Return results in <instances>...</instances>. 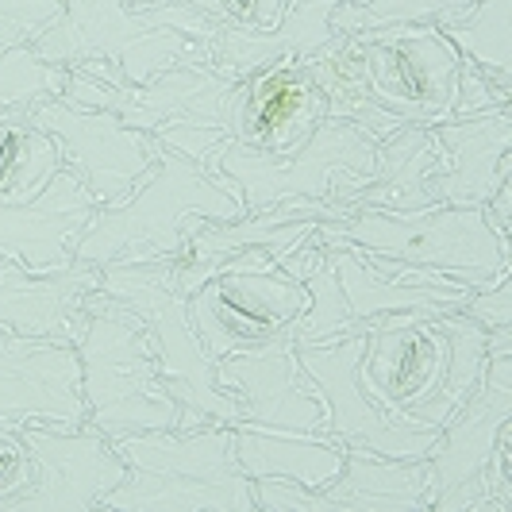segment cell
<instances>
[{
  "instance_id": "14",
  "label": "cell",
  "mask_w": 512,
  "mask_h": 512,
  "mask_svg": "<svg viewBox=\"0 0 512 512\" xmlns=\"http://www.w3.org/2000/svg\"><path fill=\"white\" fill-rule=\"evenodd\" d=\"M27 116L58 139L62 166L85 185L97 208L131 193V185L158 158V139L151 131L128 128L116 112H104V108L47 97V101L27 104Z\"/></svg>"
},
{
  "instance_id": "11",
  "label": "cell",
  "mask_w": 512,
  "mask_h": 512,
  "mask_svg": "<svg viewBox=\"0 0 512 512\" xmlns=\"http://www.w3.org/2000/svg\"><path fill=\"white\" fill-rule=\"evenodd\" d=\"M231 93L235 81L220 77L212 66H174L147 85H104L97 77L70 70L62 97L89 108L116 112L128 128L151 131L154 139H166L174 131H224L231 124Z\"/></svg>"
},
{
  "instance_id": "29",
  "label": "cell",
  "mask_w": 512,
  "mask_h": 512,
  "mask_svg": "<svg viewBox=\"0 0 512 512\" xmlns=\"http://www.w3.org/2000/svg\"><path fill=\"white\" fill-rule=\"evenodd\" d=\"M474 0H343L332 12L335 35H355L374 27H412L439 24L443 16H455Z\"/></svg>"
},
{
  "instance_id": "3",
  "label": "cell",
  "mask_w": 512,
  "mask_h": 512,
  "mask_svg": "<svg viewBox=\"0 0 512 512\" xmlns=\"http://www.w3.org/2000/svg\"><path fill=\"white\" fill-rule=\"evenodd\" d=\"M216 31L220 24L189 0L158 8H131L128 0H62V16L31 43V51L66 70L101 58L131 85H147L174 66H208Z\"/></svg>"
},
{
  "instance_id": "22",
  "label": "cell",
  "mask_w": 512,
  "mask_h": 512,
  "mask_svg": "<svg viewBox=\"0 0 512 512\" xmlns=\"http://www.w3.org/2000/svg\"><path fill=\"white\" fill-rule=\"evenodd\" d=\"M339 4L343 0H289L278 27L258 31V35L220 24L216 39L208 43V66L228 81H243L274 58H308V54L324 51L335 39L332 12Z\"/></svg>"
},
{
  "instance_id": "16",
  "label": "cell",
  "mask_w": 512,
  "mask_h": 512,
  "mask_svg": "<svg viewBox=\"0 0 512 512\" xmlns=\"http://www.w3.org/2000/svg\"><path fill=\"white\" fill-rule=\"evenodd\" d=\"M212 378L239 405V424L285 428V432H320L328 428V409L316 382L297 362L293 335L258 351L224 355L212 366Z\"/></svg>"
},
{
  "instance_id": "20",
  "label": "cell",
  "mask_w": 512,
  "mask_h": 512,
  "mask_svg": "<svg viewBox=\"0 0 512 512\" xmlns=\"http://www.w3.org/2000/svg\"><path fill=\"white\" fill-rule=\"evenodd\" d=\"M439 170L428 181L432 205L482 208L512 178V112L443 120L432 128Z\"/></svg>"
},
{
  "instance_id": "21",
  "label": "cell",
  "mask_w": 512,
  "mask_h": 512,
  "mask_svg": "<svg viewBox=\"0 0 512 512\" xmlns=\"http://www.w3.org/2000/svg\"><path fill=\"white\" fill-rule=\"evenodd\" d=\"M101 289V266L70 262L66 270L35 274L20 262H0V328L74 343L85 324V297Z\"/></svg>"
},
{
  "instance_id": "35",
  "label": "cell",
  "mask_w": 512,
  "mask_h": 512,
  "mask_svg": "<svg viewBox=\"0 0 512 512\" xmlns=\"http://www.w3.org/2000/svg\"><path fill=\"white\" fill-rule=\"evenodd\" d=\"M470 320H478L486 332L497 328H512V274H501L497 282L482 285L470 293V301L462 305Z\"/></svg>"
},
{
  "instance_id": "25",
  "label": "cell",
  "mask_w": 512,
  "mask_h": 512,
  "mask_svg": "<svg viewBox=\"0 0 512 512\" xmlns=\"http://www.w3.org/2000/svg\"><path fill=\"white\" fill-rule=\"evenodd\" d=\"M439 170V143L432 128L405 124L393 135H385L374 151V170L370 181L351 189L339 205L347 212L362 208H385V212H412L428 208V181Z\"/></svg>"
},
{
  "instance_id": "23",
  "label": "cell",
  "mask_w": 512,
  "mask_h": 512,
  "mask_svg": "<svg viewBox=\"0 0 512 512\" xmlns=\"http://www.w3.org/2000/svg\"><path fill=\"white\" fill-rule=\"evenodd\" d=\"M332 512H428V459H389L347 447L343 466L324 486Z\"/></svg>"
},
{
  "instance_id": "18",
  "label": "cell",
  "mask_w": 512,
  "mask_h": 512,
  "mask_svg": "<svg viewBox=\"0 0 512 512\" xmlns=\"http://www.w3.org/2000/svg\"><path fill=\"white\" fill-rule=\"evenodd\" d=\"M81 362L74 343L0 328V424H81Z\"/></svg>"
},
{
  "instance_id": "10",
  "label": "cell",
  "mask_w": 512,
  "mask_h": 512,
  "mask_svg": "<svg viewBox=\"0 0 512 512\" xmlns=\"http://www.w3.org/2000/svg\"><path fill=\"white\" fill-rule=\"evenodd\" d=\"M362 89L389 116L416 128L451 120L462 54L443 39L436 24L374 27L347 35Z\"/></svg>"
},
{
  "instance_id": "12",
  "label": "cell",
  "mask_w": 512,
  "mask_h": 512,
  "mask_svg": "<svg viewBox=\"0 0 512 512\" xmlns=\"http://www.w3.org/2000/svg\"><path fill=\"white\" fill-rule=\"evenodd\" d=\"M512 424V355H489L482 385L439 428L428 451V489L436 512H489L486 466Z\"/></svg>"
},
{
  "instance_id": "17",
  "label": "cell",
  "mask_w": 512,
  "mask_h": 512,
  "mask_svg": "<svg viewBox=\"0 0 512 512\" xmlns=\"http://www.w3.org/2000/svg\"><path fill=\"white\" fill-rule=\"evenodd\" d=\"M328 120V97L301 58H274L235 81L228 135L243 147L289 154Z\"/></svg>"
},
{
  "instance_id": "19",
  "label": "cell",
  "mask_w": 512,
  "mask_h": 512,
  "mask_svg": "<svg viewBox=\"0 0 512 512\" xmlns=\"http://www.w3.org/2000/svg\"><path fill=\"white\" fill-rule=\"evenodd\" d=\"M93 216L97 201L62 166L51 185L31 201L0 205V262L12 258L35 274L66 270L74 262V243Z\"/></svg>"
},
{
  "instance_id": "37",
  "label": "cell",
  "mask_w": 512,
  "mask_h": 512,
  "mask_svg": "<svg viewBox=\"0 0 512 512\" xmlns=\"http://www.w3.org/2000/svg\"><path fill=\"white\" fill-rule=\"evenodd\" d=\"M131 8H158V4H181V0H128Z\"/></svg>"
},
{
  "instance_id": "5",
  "label": "cell",
  "mask_w": 512,
  "mask_h": 512,
  "mask_svg": "<svg viewBox=\"0 0 512 512\" xmlns=\"http://www.w3.org/2000/svg\"><path fill=\"white\" fill-rule=\"evenodd\" d=\"M235 424L193 432L162 428L116 439L124 482L104 497L108 512H258L255 482L231 455Z\"/></svg>"
},
{
  "instance_id": "31",
  "label": "cell",
  "mask_w": 512,
  "mask_h": 512,
  "mask_svg": "<svg viewBox=\"0 0 512 512\" xmlns=\"http://www.w3.org/2000/svg\"><path fill=\"white\" fill-rule=\"evenodd\" d=\"M512 81H501L489 70L474 62H459V85H455V108L451 120H470V116H493V112H509Z\"/></svg>"
},
{
  "instance_id": "30",
  "label": "cell",
  "mask_w": 512,
  "mask_h": 512,
  "mask_svg": "<svg viewBox=\"0 0 512 512\" xmlns=\"http://www.w3.org/2000/svg\"><path fill=\"white\" fill-rule=\"evenodd\" d=\"M66 66L43 62L31 47H12L0 54V112L4 108H27L47 97H62L66 89Z\"/></svg>"
},
{
  "instance_id": "15",
  "label": "cell",
  "mask_w": 512,
  "mask_h": 512,
  "mask_svg": "<svg viewBox=\"0 0 512 512\" xmlns=\"http://www.w3.org/2000/svg\"><path fill=\"white\" fill-rule=\"evenodd\" d=\"M366 347V335L351 332L332 343H305L297 347V362L308 378L316 382L324 409H328V428L324 436L339 439L343 447H362L389 459H428L436 447L439 428H420L393 420L389 412L362 389L359 382V355Z\"/></svg>"
},
{
  "instance_id": "24",
  "label": "cell",
  "mask_w": 512,
  "mask_h": 512,
  "mask_svg": "<svg viewBox=\"0 0 512 512\" xmlns=\"http://www.w3.org/2000/svg\"><path fill=\"white\" fill-rule=\"evenodd\" d=\"M231 455L251 482L282 478V482H297L308 489H324L339 474L347 447L332 436H320V432L235 424L231 428Z\"/></svg>"
},
{
  "instance_id": "4",
  "label": "cell",
  "mask_w": 512,
  "mask_h": 512,
  "mask_svg": "<svg viewBox=\"0 0 512 512\" xmlns=\"http://www.w3.org/2000/svg\"><path fill=\"white\" fill-rule=\"evenodd\" d=\"M81 362L85 420L112 439L178 428V401L158 378L151 332L124 301L93 289L85 297V324L74 339Z\"/></svg>"
},
{
  "instance_id": "27",
  "label": "cell",
  "mask_w": 512,
  "mask_h": 512,
  "mask_svg": "<svg viewBox=\"0 0 512 512\" xmlns=\"http://www.w3.org/2000/svg\"><path fill=\"white\" fill-rule=\"evenodd\" d=\"M62 170V151L51 131H43L27 108L0 112V205H20L43 193Z\"/></svg>"
},
{
  "instance_id": "32",
  "label": "cell",
  "mask_w": 512,
  "mask_h": 512,
  "mask_svg": "<svg viewBox=\"0 0 512 512\" xmlns=\"http://www.w3.org/2000/svg\"><path fill=\"white\" fill-rule=\"evenodd\" d=\"M62 16V0H0V54L31 47Z\"/></svg>"
},
{
  "instance_id": "2",
  "label": "cell",
  "mask_w": 512,
  "mask_h": 512,
  "mask_svg": "<svg viewBox=\"0 0 512 512\" xmlns=\"http://www.w3.org/2000/svg\"><path fill=\"white\" fill-rule=\"evenodd\" d=\"M247 208L208 178L201 162L158 143V158L120 201L101 205L74 243L77 262H154L181 258L205 220H239Z\"/></svg>"
},
{
  "instance_id": "33",
  "label": "cell",
  "mask_w": 512,
  "mask_h": 512,
  "mask_svg": "<svg viewBox=\"0 0 512 512\" xmlns=\"http://www.w3.org/2000/svg\"><path fill=\"white\" fill-rule=\"evenodd\" d=\"M193 8H201L208 20L235 31H274L282 20L289 0H189Z\"/></svg>"
},
{
  "instance_id": "13",
  "label": "cell",
  "mask_w": 512,
  "mask_h": 512,
  "mask_svg": "<svg viewBox=\"0 0 512 512\" xmlns=\"http://www.w3.org/2000/svg\"><path fill=\"white\" fill-rule=\"evenodd\" d=\"M31 451V486L8 501L4 512H93L124 482L128 462L116 443L81 424H20Z\"/></svg>"
},
{
  "instance_id": "7",
  "label": "cell",
  "mask_w": 512,
  "mask_h": 512,
  "mask_svg": "<svg viewBox=\"0 0 512 512\" xmlns=\"http://www.w3.org/2000/svg\"><path fill=\"white\" fill-rule=\"evenodd\" d=\"M101 289L143 316L158 359V378L178 401V432L205 424H239V405L228 389L216 385V362L205 355L201 335L193 328L189 293L178 285V258L108 262L101 266Z\"/></svg>"
},
{
  "instance_id": "8",
  "label": "cell",
  "mask_w": 512,
  "mask_h": 512,
  "mask_svg": "<svg viewBox=\"0 0 512 512\" xmlns=\"http://www.w3.org/2000/svg\"><path fill=\"white\" fill-rule=\"evenodd\" d=\"M308 308V289L262 247L235 251L189 293V316L212 362L289 339Z\"/></svg>"
},
{
  "instance_id": "36",
  "label": "cell",
  "mask_w": 512,
  "mask_h": 512,
  "mask_svg": "<svg viewBox=\"0 0 512 512\" xmlns=\"http://www.w3.org/2000/svg\"><path fill=\"white\" fill-rule=\"evenodd\" d=\"M482 220L489 224V231L501 239V243H509L512 247V235H509V220H512V185L505 181L493 197H489L486 205H482Z\"/></svg>"
},
{
  "instance_id": "26",
  "label": "cell",
  "mask_w": 512,
  "mask_h": 512,
  "mask_svg": "<svg viewBox=\"0 0 512 512\" xmlns=\"http://www.w3.org/2000/svg\"><path fill=\"white\" fill-rule=\"evenodd\" d=\"M332 270L339 293L355 316V332L359 320L382 316V312H459L474 289L466 285H424V282H401V278H385L370 258L355 247H328Z\"/></svg>"
},
{
  "instance_id": "9",
  "label": "cell",
  "mask_w": 512,
  "mask_h": 512,
  "mask_svg": "<svg viewBox=\"0 0 512 512\" xmlns=\"http://www.w3.org/2000/svg\"><path fill=\"white\" fill-rule=\"evenodd\" d=\"M374 151H378V143L366 131L328 116L289 154L255 151V147H243L231 135H224L197 162L208 174H224L235 181L243 208L258 212V208H274L285 201H328L332 181L339 174L370 178Z\"/></svg>"
},
{
  "instance_id": "1",
  "label": "cell",
  "mask_w": 512,
  "mask_h": 512,
  "mask_svg": "<svg viewBox=\"0 0 512 512\" xmlns=\"http://www.w3.org/2000/svg\"><path fill=\"white\" fill-rule=\"evenodd\" d=\"M362 389L393 420L443 428L486 378V328L466 312H382L359 320Z\"/></svg>"
},
{
  "instance_id": "28",
  "label": "cell",
  "mask_w": 512,
  "mask_h": 512,
  "mask_svg": "<svg viewBox=\"0 0 512 512\" xmlns=\"http://www.w3.org/2000/svg\"><path fill=\"white\" fill-rule=\"evenodd\" d=\"M436 27L466 62L512 81V0H474Z\"/></svg>"
},
{
  "instance_id": "34",
  "label": "cell",
  "mask_w": 512,
  "mask_h": 512,
  "mask_svg": "<svg viewBox=\"0 0 512 512\" xmlns=\"http://www.w3.org/2000/svg\"><path fill=\"white\" fill-rule=\"evenodd\" d=\"M31 486V451L16 424H0V512Z\"/></svg>"
},
{
  "instance_id": "6",
  "label": "cell",
  "mask_w": 512,
  "mask_h": 512,
  "mask_svg": "<svg viewBox=\"0 0 512 512\" xmlns=\"http://www.w3.org/2000/svg\"><path fill=\"white\" fill-rule=\"evenodd\" d=\"M324 247H355L366 258H389L412 270L443 274L466 289H482L509 274V243H501L482 208L428 205L412 212L362 208L343 220H320Z\"/></svg>"
}]
</instances>
